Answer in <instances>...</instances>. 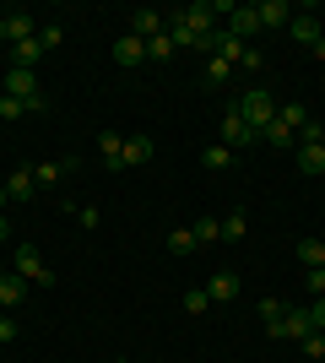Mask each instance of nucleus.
Here are the masks:
<instances>
[{"mask_svg":"<svg viewBox=\"0 0 325 363\" xmlns=\"http://www.w3.org/2000/svg\"><path fill=\"white\" fill-rule=\"evenodd\" d=\"M233 114H239V120H244L249 130L261 136L266 125L277 120V98H271L266 87H249V92H239V104H233Z\"/></svg>","mask_w":325,"mask_h":363,"instance_id":"nucleus-1","label":"nucleus"},{"mask_svg":"<svg viewBox=\"0 0 325 363\" xmlns=\"http://www.w3.org/2000/svg\"><path fill=\"white\" fill-rule=\"evenodd\" d=\"M11 266H16V277H28L33 288H55V282H60V277H55V272H49V266H44V255H38L33 244H16Z\"/></svg>","mask_w":325,"mask_h":363,"instance_id":"nucleus-2","label":"nucleus"},{"mask_svg":"<svg viewBox=\"0 0 325 363\" xmlns=\"http://www.w3.org/2000/svg\"><path fill=\"white\" fill-rule=\"evenodd\" d=\"M6 92H11V98H22V104L33 108V114H44V87H38V76L33 71H22V65H11V71H6Z\"/></svg>","mask_w":325,"mask_h":363,"instance_id":"nucleus-3","label":"nucleus"},{"mask_svg":"<svg viewBox=\"0 0 325 363\" xmlns=\"http://www.w3.org/2000/svg\"><path fill=\"white\" fill-rule=\"evenodd\" d=\"M266 331L277 336V342H304V336L314 331V320H309V303H304V309H282V320H271Z\"/></svg>","mask_w":325,"mask_h":363,"instance_id":"nucleus-4","label":"nucleus"},{"mask_svg":"<svg viewBox=\"0 0 325 363\" xmlns=\"http://www.w3.org/2000/svg\"><path fill=\"white\" fill-rule=\"evenodd\" d=\"M222 33H228V38H239V44H255V33H261V11H255V6H233Z\"/></svg>","mask_w":325,"mask_h":363,"instance_id":"nucleus-5","label":"nucleus"},{"mask_svg":"<svg viewBox=\"0 0 325 363\" xmlns=\"http://www.w3.org/2000/svg\"><path fill=\"white\" fill-rule=\"evenodd\" d=\"M125 33H136V38H157V33H169V16L152 11V6H141V11H130V28Z\"/></svg>","mask_w":325,"mask_h":363,"instance_id":"nucleus-6","label":"nucleus"},{"mask_svg":"<svg viewBox=\"0 0 325 363\" xmlns=\"http://www.w3.org/2000/svg\"><path fill=\"white\" fill-rule=\"evenodd\" d=\"M255 141H261V136H255V130H249V125L228 108V114H222V147L233 152V147H255Z\"/></svg>","mask_w":325,"mask_h":363,"instance_id":"nucleus-7","label":"nucleus"},{"mask_svg":"<svg viewBox=\"0 0 325 363\" xmlns=\"http://www.w3.org/2000/svg\"><path fill=\"white\" fill-rule=\"evenodd\" d=\"M287 38H293V44H320V38H325V28H320V16H298L293 11V22H287Z\"/></svg>","mask_w":325,"mask_h":363,"instance_id":"nucleus-8","label":"nucleus"},{"mask_svg":"<svg viewBox=\"0 0 325 363\" xmlns=\"http://www.w3.org/2000/svg\"><path fill=\"white\" fill-rule=\"evenodd\" d=\"M114 60H120V65H141V60H147V38L120 33V38H114Z\"/></svg>","mask_w":325,"mask_h":363,"instance_id":"nucleus-9","label":"nucleus"},{"mask_svg":"<svg viewBox=\"0 0 325 363\" xmlns=\"http://www.w3.org/2000/svg\"><path fill=\"white\" fill-rule=\"evenodd\" d=\"M33 184H38V179H33V168H16L0 190H6V201H11V206H22V201H33Z\"/></svg>","mask_w":325,"mask_h":363,"instance_id":"nucleus-10","label":"nucleus"},{"mask_svg":"<svg viewBox=\"0 0 325 363\" xmlns=\"http://www.w3.org/2000/svg\"><path fill=\"white\" fill-rule=\"evenodd\" d=\"M98 157H103L108 174H120V168H125V141L114 136V130H103V136H98Z\"/></svg>","mask_w":325,"mask_h":363,"instance_id":"nucleus-11","label":"nucleus"},{"mask_svg":"<svg viewBox=\"0 0 325 363\" xmlns=\"http://www.w3.org/2000/svg\"><path fill=\"white\" fill-rule=\"evenodd\" d=\"M206 298L212 303H233L239 298V272H217L212 282H206Z\"/></svg>","mask_w":325,"mask_h":363,"instance_id":"nucleus-12","label":"nucleus"},{"mask_svg":"<svg viewBox=\"0 0 325 363\" xmlns=\"http://www.w3.org/2000/svg\"><path fill=\"white\" fill-rule=\"evenodd\" d=\"M152 152H157V141H152V136H125V168L152 163Z\"/></svg>","mask_w":325,"mask_h":363,"instance_id":"nucleus-13","label":"nucleus"},{"mask_svg":"<svg viewBox=\"0 0 325 363\" xmlns=\"http://www.w3.org/2000/svg\"><path fill=\"white\" fill-rule=\"evenodd\" d=\"M255 11H261V28H287V22H293V6H287V0H261Z\"/></svg>","mask_w":325,"mask_h":363,"instance_id":"nucleus-14","label":"nucleus"},{"mask_svg":"<svg viewBox=\"0 0 325 363\" xmlns=\"http://www.w3.org/2000/svg\"><path fill=\"white\" fill-rule=\"evenodd\" d=\"M28 288H33V282H28V277H6V282H0V309H16V303H22V298H28Z\"/></svg>","mask_w":325,"mask_h":363,"instance_id":"nucleus-15","label":"nucleus"},{"mask_svg":"<svg viewBox=\"0 0 325 363\" xmlns=\"http://www.w3.org/2000/svg\"><path fill=\"white\" fill-rule=\"evenodd\" d=\"M71 168H76V157H55V163H38V168H33V179H38V184H60Z\"/></svg>","mask_w":325,"mask_h":363,"instance_id":"nucleus-16","label":"nucleus"},{"mask_svg":"<svg viewBox=\"0 0 325 363\" xmlns=\"http://www.w3.org/2000/svg\"><path fill=\"white\" fill-rule=\"evenodd\" d=\"M44 60V44L38 38H22V44H11V65H22V71H33V65Z\"/></svg>","mask_w":325,"mask_h":363,"instance_id":"nucleus-17","label":"nucleus"},{"mask_svg":"<svg viewBox=\"0 0 325 363\" xmlns=\"http://www.w3.org/2000/svg\"><path fill=\"white\" fill-rule=\"evenodd\" d=\"M6 33H11V44H22V38H38L28 11H6Z\"/></svg>","mask_w":325,"mask_h":363,"instance_id":"nucleus-18","label":"nucleus"},{"mask_svg":"<svg viewBox=\"0 0 325 363\" xmlns=\"http://www.w3.org/2000/svg\"><path fill=\"white\" fill-rule=\"evenodd\" d=\"M277 120H282V125H287V130L298 136V130L309 125V108H304V104H277Z\"/></svg>","mask_w":325,"mask_h":363,"instance_id":"nucleus-19","label":"nucleus"},{"mask_svg":"<svg viewBox=\"0 0 325 363\" xmlns=\"http://www.w3.org/2000/svg\"><path fill=\"white\" fill-rule=\"evenodd\" d=\"M298 260H304L309 272H320L325 266V239H298Z\"/></svg>","mask_w":325,"mask_h":363,"instance_id":"nucleus-20","label":"nucleus"},{"mask_svg":"<svg viewBox=\"0 0 325 363\" xmlns=\"http://www.w3.org/2000/svg\"><path fill=\"white\" fill-rule=\"evenodd\" d=\"M293 157L304 174H325V147H293Z\"/></svg>","mask_w":325,"mask_h":363,"instance_id":"nucleus-21","label":"nucleus"},{"mask_svg":"<svg viewBox=\"0 0 325 363\" xmlns=\"http://www.w3.org/2000/svg\"><path fill=\"white\" fill-rule=\"evenodd\" d=\"M190 233H195V250H201V244L222 239V223H217V217H201V223H190Z\"/></svg>","mask_w":325,"mask_h":363,"instance_id":"nucleus-22","label":"nucleus"},{"mask_svg":"<svg viewBox=\"0 0 325 363\" xmlns=\"http://www.w3.org/2000/svg\"><path fill=\"white\" fill-rule=\"evenodd\" d=\"M169 255H190V250H195V233H190V228H169Z\"/></svg>","mask_w":325,"mask_h":363,"instance_id":"nucleus-23","label":"nucleus"},{"mask_svg":"<svg viewBox=\"0 0 325 363\" xmlns=\"http://www.w3.org/2000/svg\"><path fill=\"white\" fill-rule=\"evenodd\" d=\"M244 233H249V217L244 212H228V217H222V239H228V244H239Z\"/></svg>","mask_w":325,"mask_h":363,"instance_id":"nucleus-24","label":"nucleus"},{"mask_svg":"<svg viewBox=\"0 0 325 363\" xmlns=\"http://www.w3.org/2000/svg\"><path fill=\"white\" fill-rule=\"evenodd\" d=\"M261 141H271V147H293V130H287V125H282V120H271V125H266V130H261Z\"/></svg>","mask_w":325,"mask_h":363,"instance_id":"nucleus-25","label":"nucleus"},{"mask_svg":"<svg viewBox=\"0 0 325 363\" xmlns=\"http://www.w3.org/2000/svg\"><path fill=\"white\" fill-rule=\"evenodd\" d=\"M147 60H173V38H169V33L147 38Z\"/></svg>","mask_w":325,"mask_h":363,"instance_id":"nucleus-26","label":"nucleus"},{"mask_svg":"<svg viewBox=\"0 0 325 363\" xmlns=\"http://www.w3.org/2000/svg\"><path fill=\"white\" fill-rule=\"evenodd\" d=\"M201 163L212 168V174H222V168L233 163V152H228V147H206V152H201Z\"/></svg>","mask_w":325,"mask_h":363,"instance_id":"nucleus-27","label":"nucleus"},{"mask_svg":"<svg viewBox=\"0 0 325 363\" xmlns=\"http://www.w3.org/2000/svg\"><path fill=\"white\" fill-rule=\"evenodd\" d=\"M22 114H33L22 98H11V92H0V120H22Z\"/></svg>","mask_w":325,"mask_h":363,"instance_id":"nucleus-28","label":"nucleus"},{"mask_svg":"<svg viewBox=\"0 0 325 363\" xmlns=\"http://www.w3.org/2000/svg\"><path fill=\"white\" fill-rule=\"evenodd\" d=\"M228 71H233L228 60H206V87H222V82H228Z\"/></svg>","mask_w":325,"mask_h":363,"instance_id":"nucleus-29","label":"nucleus"},{"mask_svg":"<svg viewBox=\"0 0 325 363\" xmlns=\"http://www.w3.org/2000/svg\"><path fill=\"white\" fill-rule=\"evenodd\" d=\"M320 141H325V125H304V130H298V147H320Z\"/></svg>","mask_w":325,"mask_h":363,"instance_id":"nucleus-30","label":"nucleus"},{"mask_svg":"<svg viewBox=\"0 0 325 363\" xmlns=\"http://www.w3.org/2000/svg\"><path fill=\"white\" fill-rule=\"evenodd\" d=\"M255 309H261V320H266V325H271V320H282V309H287V303H282V298H261V303H255Z\"/></svg>","mask_w":325,"mask_h":363,"instance_id":"nucleus-31","label":"nucleus"},{"mask_svg":"<svg viewBox=\"0 0 325 363\" xmlns=\"http://www.w3.org/2000/svg\"><path fill=\"white\" fill-rule=\"evenodd\" d=\"M206 303H212V298H206V288H190L185 293V309H190V315H206Z\"/></svg>","mask_w":325,"mask_h":363,"instance_id":"nucleus-32","label":"nucleus"},{"mask_svg":"<svg viewBox=\"0 0 325 363\" xmlns=\"http://www.w3.org/2000/svg\"><path fill=\"white\" fill-rule=\"evenodd\" d=\"M304 352L320 363V358H325V336H320V331H309V336H304Z\"/></svg>","mask_w":325,"mask_h":363,"instance_id":"nucleus-33","label":"nucleus"},{"mask_svg":"<svg viewBox=\"0 0 325 363\" xmlns=\"http://www.w3.org/2000/svg\"><path fill=\"white\" fill-rule=\"evenodd\" d=\"M60 38H65V33L55 28V22H49V28H38V44H44V49H60Z\"/></svg>","mask_w":325,"mask_h":363,"instance_id":"nucleus-34","label":"nucleus"},{"mask_svg":"<svg viewBox=\"0 0 325 363\" xmlns=\"http://www.w3.org/2000/svg\"><path fill=\"white\" fill-rule=\"evenodd\" d=\"M239 65H244V71H261V65H266V55H261L255 44H249V49H244V60H239Z\"/></svg>","mask_w":325,"mask_h":363,"instance_id":"nucleus-35","label":"nucleus"},{"mask_svg":"<svg viewBox=\"0 0 325 363\" xmlns=\"http://www.w3.org/2000/svg\"><path fill=\"white\" fill-rule=\"evenodd\" d=\"M76 223H81V228H98V223H103V212H98V206H81Z\"/></svg>","mask_w":325,"mask_h":363,"instance_id":"nucleus-36","label":"nucleus"},{"mask_svg":"<svg viewBox=\"0 0 325 363\" xmlns=\"http://www.w3.org/2000/svg\"><path fill=\"white\" fill-rule=\"evenodd\" d=\"M309 320H314V331H325V298L309 303Z\"/></svg>","mask_w":325,"mask_h":363,"instance_id":"nucleus-37","label":"nucleus"},{"mask_svg":"<svg viewBox=\"0 0 325 363\" xmlns=\"http://www.w3.org/2000/svg\"><path fill=\"white\" fill-rule=\"evenodd\" d=\"M0 342H16V320L11 315H0Z\"/></svg>","mask_w":325,"mask_h":363,"instance_id":"nucleus-38","label":"nucleus"},{"mask_svg":"<svg viewBox=\"0 0 325 363\" xmlns=\"http://www.w3.org/2000/svg\"><path fill=\"white\" fill-rule=\"evenodd\" d=\"M309 288H314V298H325V266H320V272H309Z\"/></svg>","mask_w":325,"mask_h":363,"instance_id":"nucleus-39","label":"nucleus"},{"mask_svg":"<svg viewBox=\"0 0 325 363\" xmlns=\"http://www.w3.org/2000/svg\"><path fill=\"white\" fill-rule=\"evenodd\" d=\"M11 233H16V228H11V217H6V212H0V244H6V239H11Z\"/></svg>","mask_w":325,"mask_h":363,"instance_id":"nucleus-40","label":"nucleus"},{"mask_svg":"<svg viewBox=\"0 0 325 363\" xmlns=\"http://www.w3.org/2000/svg\"><path fill=\"white\" fill-rule=\"evenodd\" d=\"M0 44H11V33H6V16H0Z\"/></svg>","mask_w":325,"mask_h":363,"instance_id":"nucleus-41","label":"nucleus"},{"mask_svg":"<svg viewBox=\"0 0 325 363\" xmlns=\"http://www.w3.org/2000/svg\"><path fill=\"white\" fill-rule=\"evenodd\" d=\"M6 206H11V201H6V190H0V212H6Z\"/></svg>","mask_w":325,"mask_h":363,"instance_id":"nucleus-42","label":"nucleus"},{"mask_svg":"<svg viewBox=\"0 0 325 363\" xmlns=\"http://www.w3.org/2000/svg\"><path fill=\"white\" fill-rule=\"evenodd\" d=\"M6 277H11V272H6V260H0V282H6Z\"/></svg>","mask_w":325,"mask_h":363,"instance_id":"nucleus-43","label":"nucleus"},{"mask_svg":"<svg viewBox=\"0 0 325 363\" xmlns=\"http://www.w3.org/2000/svg\"><path fill=\"white\" fill-rule=\"evenodd\" d=\"M320 147H325V141H320Z\"/></svg>","mask_w":325,"mask_h":363,"instance_id":"nucleus-44","label":"nucleus"},{"mask_svg":"<svg viewBox=\"0 0 325 363\" xmlns=\"http://www.w3.org/2000/svg\"><path fill=\"white\" fill-rule=\"evenodd\" d=\"M320 336H325V331H320Z\"/></svg>","mask_w":325,"mask_h":363,"instance_id":"nucleus-45","label":"nucleus"},{"mask_svg":"<svg viewBox=\"0 0 325 363\" xmlns=\"http://www.w3.org/2000/svg\"><path fill=\"white\" fill-rule=\"evenodd\" d=\"M320 363H325V358H320Z\"/></svg>","mask_w":325,"mask_h":363,"instance_id":"nucleus-46","label":"nucleus"}]
</instances>
